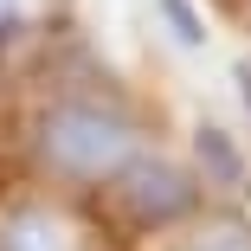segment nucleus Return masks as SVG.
Wrapping results in <instances>:
<instances>
[{
  "label": "nucleus",
  "mask_w": 251,
  "mask_h": 251,
  "mask_svg": "<svg viewBox=\"0 0 251 251\" xmlns=\"http://www.w3.org/2000/svg\"><path fill=\"white\" fill-rule=\"evenodd\" d=\"M200 161H206V168H213V174H219L226 187H232V180L245 174V168H238V155H232V142H226L219 129H200Z\"/></svg>",
  "instance_id": "5"
},
{
  "label": "nucleus",
  "mask_w": 251,
  "mask_h": 251,
  "mask_svg": "<svg viewBox=\"0 0 251 251\" xmlns=\"http://www.w3.org/2000/svg\"><path fill=\"white\" fill-rule=\"evenodd\" d=\"M161 7H168V20H174V39H180V45H200V20L187 13V0H161Z\"/></svg>",
  "instance_id": "6"
},
{
  "label": "nucleus",
  "mask_w": 251,
  "mask_h": 251,
  "mask_svg": "<svg viewBox=\"0 0 251 251\" xmlns=\"http://www.w3.org/2000/svg\"><path fill=\"white\" fill-rule=\"evenodd\" d=\"M39 148L71 180H116L135 161V129L97 103H58L39 123Z\"/></svg>",
  "instance_id": "1"
},
{
  "label": "nucleus",
  "mask_w": 251,
  "mask_h": 251,
  "mask_svg": "<svg viewBox=\"0 0 251 251\" xmlns=\"http://www.w3.org/2000/svg\"><path fill=\"white\" fill-rule=\"evenodd\" d=\"M238 84H245V103H251V71H238Z\"/></svg>",
  "instance_id": "7"
},
{
  "label": "nucleus",
  "mask_w": 251,
  "mask_h": 251,
  "mask_svg": "<svg viewBox=\"0 0 251 251\" xmlns=\"http://www.w3.org/2000/svg\"><path fill=\"white\" fill-rule=\"evenodd\" d=\"M116 180H123L116 193H123V206H129L135 226H174V219L193 213V200H200V187L174 161H129Z\"/></svg>",
  "instance_id": "2"
},
{
  "label": "nucleus",
  "mask_w": 251,
  "mask_h": 251,
  "mask_svg": "<svg viewBox=\"0 0 251 251\" xmlns=\"http://www.w3.org/2000/svg\"><path fill=\"white\" fill-rule=\"evenodd\" d=\"M180 251H251V232H245L238 219H213L206 232H193Z\"/></svg>",
  "instance_id": "4"
},
{
  "label": "nucleus",
  "mask_w": 251,
  "mask_h": 251,
  "mask_svg": "<svg viewBox=\"0 0 251 251\" xmlns=\"http://www.w3.org/2000/svg\"><path fill=\"white\" fill-rule=\"evenodd\" d=\"M0 251H65V245H58V226H52V219H32V213H26V219L7 226Z\"/></svg>",
  "instance_id": "3"
}]
</instances>
